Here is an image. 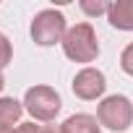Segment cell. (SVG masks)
<instances>
[{
	"label": "cell",
	"mask_w": 133,
	"mask_h": 133,
	"mask_svg": "<svg viewBox=\"0 0 133 133\" xmlns=\"http://www.w3.org/2000/svg\"><path fill=\"white\" fill-rule=\"evenodd\" d=\"M42 133H63V125H44Z\"/></svg>",
	"instance_id": "obj_13"
},
{
	"label": "cell",
	"mask_w": 133,
	"mask_h": 133,
	"mask_svg": "<svg viewBox=\"0 0 133 133\" xmlns=\"http://www.w3.org/2000/svg\"><path fill=\"white\" fill-rule=\"evenodd\" d=\"M63 52L65 57H71L73 63H91L99 55V42H97V31L89 21H81L76 26H71L63 37Z\"/></svg>",
	"instance_id": "obj_1"
},
{
	"label": "cell",
	"mask_w": 133,
	"mask_h": 133,
	"mask_svg": "<svg viewBox=\"0 0 133 133\" xmlns=\"http://www.w3.org/2000/svg\"><path fill=\"white\" fill-rule=\"evenodd\" d=\"M65 16L55 8H47V11H39L31 21V39L39 44V47H52L57 42H63L65 37Z\"/></svg>",
	"instance_id": "obj_4"
},
{
	"label": "cell",
	"mask_w": 133,
	"mask_h": 133,
	"mask_svg": "<svg viewBox=\"0 0 133 133\" xmlns=\"http://www.w3.org/2000/svg\"><path fill=\"white\" fill-rule=\"evenodd\" d=\"M97 120H99V125H104V128H110L115 133L128 130L130 123H133V104H130V99L123 97V94H112V97L102 99V104L97 107Z\"/></svg>",
	"instance_id": "obj_2"
},
{
	"label": "cell",
	"mask_w": 133,
	"mask_h": 133,
	"mask_svg": "<svg viewBox=\"0 0 133 133\" xmlns=\"http://www.w3.org/2000/svg\"><path fill=\"white\" fill-rule=\"evenodd\" d=\"M16 133H42V128L34 125V123H21V125L16 128Z\"/></svg>",
	"instance_id": "obj_12"
},
{
	"label": "cell",
	"mask_w": 133,
	"mask_h": 133,
	"mask_svg": "<svg viewBox=\"0 0 133 133\" xmlns=\"http://www.w3.org/2000/svg\"><path fill=\"white\" fill-rule=\"evenodd\" d=\"M71 86H73V94H76L78 99L91 102V99H97V97L104 94L107 78H104V73H102L99 68H84V71L76 73V78H73Z\"/></svg>",
	"instance_id": "obj_5"
},
{
	"label": "cell",
	"mask_w": 133,
	"mask_h": 133,
	"mask_svg": "<svg viewBox=\"0 0 133 133\" xmlns=\"http://www.w3.org/2000/svg\"><path fill=\"white\" fill-rule=\"evenodd\" d=\"M13 60V47H11V39L0 31V71L5 68V65Z\"/></svg>",
	"instance_id": "obj_9"
},
{
	"label": "cell",
	"mask_w": 133,
	"mask_h": 133,
	"mask_svg": "<svg viewBox=\"0 0 133 133\" xmlns=\"http://www.w3.org/2000/svg\"><path fill=\"white\" fill-rule=\"evenodd\" d=\"M0 133H16V130H13L11 125H0Z\"/></svg>",
	"instance_id": "obj_14"
},
{
	"label": "cell",
	"mask_w": 133,
	"mask_h": 133,
	"mask_svg": "<svg viewBox=\"0 0 133 133\" xmlns=\"http://www.w3.org/2000/svg\"><path fill=\"white\" fill-rule=\"evenodd\" d=\"M60 107H63V99H60V94L52 86H31L24 94V110L34 120L50 123V120H55V115L60 112Z\"/></svg>",
	"instance_id": "obj_3"
},
{
	"label": "cell",
	"mask_w": 133,
	"mask_h": 133,
	"mask_svg": "<svg viewBox=\"0 0 133 133\" xmlns=\"http://www.w3.org/2000/svg\"><path fill=\"white\" fill-rule=\"evenodd\" d=\"M81 11H86L89 16H99V13H107L110 5L107 3H81Z\"/></svg>",
	"instance_id": "obj_11"
},
{
	"label": "cell",
	"mask_w": 133,
	"mask_h": 133,
	"mask_svg": "<svg viewBox=\"0 0 133 133\" xmlns=\"http://www.w3.org/2000/svg\"><path fill=\"white\" fill-rule=\"evenodd\" d=\"M120 68L128 73V76H133V42L123 50V55H120Z\"/></svg>",
	"instance_id": "obj_10"
},
{
	"label": "cell",
	"mask_w": 133,
	"mask_h": 133,
	"mask_svg": "<svg viewBox=\"0 0 133 133\" xmlns=\"http://www.w3.org/2000/svg\"><path fill=\"white\" fill-rule=\"evenodd\" d=\"M24 115V102L13 99V97H0V125H11L18 123Z\"/></svg>",
	"instance_id": "obj_8"
},
{
	"label": "cell",
	"mask_w": 133,
	"mask_h": 133,
	"mask_svg": "<svg viewBox=\"0 0 133 133\" xmlns=\"http://www.w3.org/2000/svg\"><path fill=\"white\" fill-rule=\"evenodd\" d=\"M107 21L120 31H133V0H115V3H110Z\"/></svg>",
	"instance_id": "obj_6"
},
{
	"label": "cell",
	"mask_w": 133,
	"mask_h": 133,
	"mask_svg": "<svg viewBox=\"0 0 133 133\" xmlns=\"http://www.w3.org/2000/svg\"><path fill=\"white\" fill-rule=\"evenodd\" d=\"M63 133H102V128H99V120L94 115L78 112L63 123Z\"/></svg>",
	"instance_id": "obj_7"
},
{
	"label": "cell",
	"mask_w": 133,
	"mask_h": 133,
	"mask_svg": "<svg viewBox=\"0 0 133 133\" xmlns=\"http://www.w3.org/2000/svg\"><path fill=\"white\" fill-rule=\"evenodd\" d=\"M3 86H5V78H3V71H0V91H3Z\"/></svg>",
	"instance_id": "obj_15"
}]
</instances>
